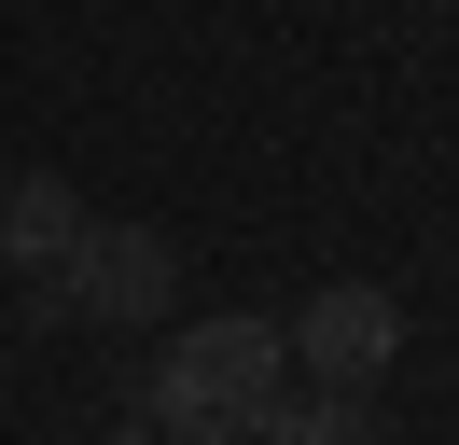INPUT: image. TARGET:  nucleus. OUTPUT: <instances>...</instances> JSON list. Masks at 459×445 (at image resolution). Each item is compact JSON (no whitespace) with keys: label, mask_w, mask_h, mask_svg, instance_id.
<instances>
[{"label":"nucleus","mask_w":459,"mask_h":445,"mask_svg":"<svg viewBox=\"0 0 459 445\" xmlns=\"http://www.w3.org/2000/svg\"><path fill=\"white\" fill-rule=\"evenodd\" d=\"M279 389H292V334H279V320H195L181 348H153L140 417H153L168 445H264Z\"/></svg>","instance_id":"obj_1"},{"label":"nucleus","mask_w":459,"mask_h":445,"mask_svg":"<svg viewBox=\"0 0 459 445\" xmlns=\"http://www.w3.org/2000/svg\"><path fill=\"white\" fill-rule=\"evenodd\" d=\"M168 292H181V250L153 237V222H84L70 237V265H56V306L70 320H168Z\"/></svg>","instance_id":"obj_2"},{"label":"nucleus","mask_w":459,"mask_h":445,"mask_svg":"<svg viewBox=\"0 0 459 445\" xmlns=\"http://www.w3.org/2000/svg\"><path fill=\"white\" fill-rule=\"evenodd\" d=\"M292 362H307V389H376L403 362V306L376 292V278H334V292H307V320H279Z\"/></svg>","instance_id":"obj_3"},{"label":"nucleus","mask_w":459,"mask_h":445,"mask_svg":"<svg viewBox=\"0 0 459 445\" xmlns=\"http://www.w3.org/2000/svg\"><path fill=\"white\" fill-rule=\"evenodd\" d=\"M70 237H84V195H70L56 167H14V181H0V265H14V278H56Z\"/></svg>","instance_id":"obj_4"},{"label":"nucleus","mask_w":459,"mask_h":445,"mask_svg":"<svg viewBox=\"0 0 459 445\" xmlns=\"http://www.w3.org/2000/svg\"><path fill=\"white\" fill-rule=\"evenodd\" d=\"M264 445H390V417H376L362 389H307V404L279 389V417H264Z\"/></svg>","instance_id":"obj_5"},{"label":"nucleus","mask_w":459,"mask_h":445,"mask_svg":"<svg viewBox=\"0 0 459 445\" xmlns=\"http://www.w3.org/2000/svg\"><path fill=\"white\" fill-rule=\"evenodd\" d=\"M112 445H168V432H153V417H126V432H112Z\"/></svg>","instance_id":"obj_6"}]
</instances>
